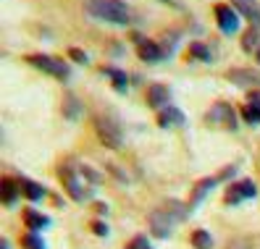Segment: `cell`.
Masks as SVG:
<instances>
[{
	"label": "cell",
	"mask_w": 260,
	"mask_h": 249,
	"mask_svg": "<svg viewBox=\"0 0 260 249\" xmlns=\"http://www.w3.org/2000/svg\"><path fill=\"white\" fill-rule=\"evenodd\" d=\"M192 210H187L181 202L171 199V202H166L163 207L158 210H152L150 212V231H152V236H158V239H168L174 233V226L181 221V218H187Z\"/></svg>",
	"instance_id": "cell-1"
},
{
	"label": "cell",
	"mask_w": 260,
	"mask_h": 249,
	"mask_svg": "<svg viewBox=\"0 0 260 249\" xmlns=\"http://www.w3.org/2000/svg\"><path fill=\"white\" fill-rule=\"evenodd\" d=\"M84 8H87L89 16H95L100 21H108V24L126 26L132 21V11L124 0H84Z\"/></svg>",
	"instance_id": "cell-2"
},
{
	"label": "cell",
	"mask_w": 260,
	"mask_h": 249,
	"mask_svg": "<svg viewBox=\"0 0 260 249\" xmlns=\"http://www.w3.org/2000/svg\"><path fill=\"white\" fill-rule=\"evenodd\" d=\"M84 176H89V168H76L74 163H66V165H60V179H63V186H66V192L74 197V199H87L89 197V189H87V181Z\"/></svg>",
	"instance_id": "cell-3"
},
{
	"label": "cell",
	"mask_w": 260,
	"mask_h": 249,
	"mask_svg": "<svg viewBox=\"0 0 260 249\" xmlns=\"http://www.w3.org/2000/svg\"><path fill=\"white\" fill-rule=\"evenodd\" d=\"M26 60H29L32 66H37V68H42V71L53 74L55 79H60V82H66L69 74H71L63 60H60V58H53V55H40V53H35V55H26Z\"/></svg>",
	"instance_id": "cell-4"
},
{
	"label": "cell",
	"mask_w": 260,
	"mask_h": 249,
	"mask_svg": "<svg viewBox=\"0 0 260 249\" xmlns=\"http://www.w3.org/2000/svg\"><path fill=\"white\" fill-rule=\"evenodd\" d=\"M208 123H213V126H223V129H237V113L232 105L226 102H216L208 111Z\"/></svg>",
	"instance_id": "cell-5"
},
{
	"label": "cell",
	"mask_w": 260,
	"mask_h": 249,
	"mask_svg": "<svg viewBox=\"0 0 260 249\" xmlns=\"http://www.w3.org/2000/svg\"><path fill=\"white\" fill-rule=\"evenodd\" d=\"M95 126H98V136L103 139V145H108L111 150H118L121 147V129H118V123L113 118L100 116L95 121Z\"/></svg>",
	"instance_id": "cell-6"
},
{
	"label": "cell",
	"mask_w": 260,
	"mask_h": 249,
	"mask_svg": "<svg viewBox=\"0 0 260 249\" xmlns=\"http://www.w3.org/2000/svg\"><path fill=\"white\" fill-rule=\"evenodd\" d=\"M257 194V186L250 181V179H244V181H237L232 184L226 189V205H239L242 199H252Z\"/></svg>",
	"instance_id": "cell-7"
},
{
	"label": "cell",
	"mask_w": 260,
	"mask_h": 249,
	"mask_svg": "<svg viewBox=\"0 0 260 249\" xmlns=\"http://www.w3.org/2000/svg\"><path fill=\"white\" fill-rule=\"evenodd\" d=\"M216 19H218L221 32H226V34H234L239 29V11L232 8L229 3H218L216 6Z\"/></svg>",
	"instance_id": "cell-8"
},
{
	"label": "cell",
	"mask_w": 260,
	"mask_h": 249,
	"mask_svg": "<svg viewBox=\"0 0 260 249\" xmlns=\"http://www.w3.org/2000/svg\"><path fill=\"white\" fill-rule=\"evenodd\" d=\"M137 53H140V58L147 60V63H158V60L166 58V50L160 48V45L145 42V40H137Z\"/></svg>",
	"instance_id": "cell-9"
},
{
	"label": "cell",
	"mask_w": 260,
	"mask_h": 249,
	"mask_svg": "<svg viewBox=\"0 0 260 249\" xmlns=\"http://www.w3.org/2000/svg\"><path fill=\"white\" fill-rule=\"evenodd\" d=\"M184 113L179 111V108H174V105H168L166 111H160V116H158V123L163 129H168V126H184Z\"/></svg>",
	"instance_id": "cell-10"
},
{
	"label": "cell",
	"mask_w": 260,
	"mask_h": 249,
	"mask_svg": "<svg viewBox=\"0 0 260 249\" xmlns=\"http://www.w3.org/2000/svg\"><path fill=\"white\" fill-rule=\"evenodd\" d=\"M168 100H171V92H168L166 84H152L147 89V105L150 108H163Z\"/></svg>",
	"instance_id": "cell-11"
},
{
	"label": "cell",
	"mask_w": 260,
	"mask_h": 249,
	"mask_svg": "<svg viewBox=\"0 0 260 249\" xmlns=\"http://www.w3.org/2000/svg\"><path fill=\"white\" fill-rule=\"evenodd\" d=\"M19 192H21V184H19V181H13V179H8V176L0 181V197H3V202H6L8 207L16 205Z\"/></svg>",
	"instance_id": "cell-12"
},
{
	"label": "cell",
	"mask_w": 260,
	"mask_h": 249,
	"mask_svg": "<svg viewBox=\"0 0 260 249\" xmlns=\"http://www.w3.org/2000/svg\"><path fill=\"white\" fill-rule=\"evenodd\" d=\"M234 6H237V11L242 13V16H247L255 26H260V6H257V0H234Z\"/></svg>",
	"instance_id": "cell-13"
},
{
	"label": "cell",
	"mask_w": 260,
	"mask_h": 249,
	"mask_svg": "<svg viewBox=\"0 0 260 249\" xmlns=\"http://www.w3.org/2000/svg\"><path fill=\"white\" fill-rule=\"evenodd\" d=\"M229 79H232L234 84H260V74L250 71V68H232L229 71Z\"/></svg>",
	"instance_id": "cell-14"
},
{
	"label": "cell",
	"mask_w": 260,
	"mask_h": 249,
	"mask_svg": "<svg viewBox=\"0 0 260 249\" xmlns=\"http://www.w3.org/2000/svg\"><path fill=\"white\" fill-rule=\"evenodd\" d=\"M103 74L105 76H111V82H113V87H116V92H126V87H129V79H126V74L121 71V68H103Z\"/></svg>",
	"instance_id": "cell-15"
},
{
	"label": "cell",
	"mask_w": 260,
	"mask_h": 249,
	"mask_svg": "<svg viewBox=\"0 0 260 249\" xmlns=\"http://www.w3.org/2000/svg\"><path fill=\"white\" fill-rule=\"evenodd\" d=\"M213 186H216V179H203L200 184H197V189H194V197H192V202H189V210H194L197 205H200L203 202V197L213 189Z\"/></svg>",
	"instance_id": "cell-16"
},
{
	"label": "cell",
	"mask_w": 260,
	"mask_h": 249,
	"mask_svg": "<svg viewBox=\"0 0 260 249\" xmlns=\"http://www.w3.org/2000/svg\"><path fill=\"white\" fill-rule=\"evenodd\" d=\"M19 184H21V192L26 194V199H32V202H37V199H42V197H45V189H42L40 184H35V181H29V179H21Z\"/></svg>",
	"instance_id": "cell-17"
},
{
	"label": "cell",
	"mask_w": 260,
	"mask_h": 249,
	"mask_svg": "<svg viewBox=\"0 0 260 249\" xmlns=\"http://www.w3.org/2000/svg\"><path fill=\"white\" fill-rule=\"evenodd\" d=\"M24 221H26V226H29V228H32V233L48 226V218L40 215V212H35V210H26V212H24Z\"/></svg>",
	"instance_id": "cell-18"
},
{
	"label": "cell",
	"mask_w": 260,
	"mask_h": 249,
	"mask_svg": "<svg viewBox=\"0 0 260 249\" xmlns=\"http://www.w3.org/2000/svg\"><path fill=\"white\" fill-rule=\"evenodd\" d=\"M192 244H194L197 249H210V246H213V239H210L208 231H194V233H192Z\"/></svg>",
	"instance_id": "cell-19"
},
{
	"label": "cell",
	"mask_w": 260,
	"mask_h": 249,
	"mask_svg": "<svg viewBox=\"0 0 260 249\" xmlns=\"http://www.w3.org/2000/svg\"><path fill=\"white\" fill-rule=\"evenodd\" d=\"M242 48H244V50H252V48H260V34H257V29H247V32H244V40H242Z\"/></svg>",
	"instance_id": "cell-20"
},
{
	"label": "cell",
	"mask_w": 260,
	"mask_h": 249,
	"mask_svg": "<svg viewBox=\"0 0 260 249\" xmlns=\"http://www.w3.org/2000/svg\"><path fill=\"white\" fill-rule=\"evenodd\" d=\"M189 55H194L197 60H213L210 58V50L205 48V45H200V42H192L189 45Z\"/></svg>",
	"instance_id": "cell-21"
},
{
	"label": "cell",
	"mask_w": 260,
	"mask_h": 249,
	"mask_svg": "<svg viewBox=\"0 0 260 249\" xmlns=\"http://www.w3.org/2000/svg\"><path fill=\"white\" fill-rule=\"evenodd\" d=\"M21 244H24L26 249H45V241L37 236V233H26V236L21 239Z\"/></svg>",
	"instance_id": "cell-22"
},
{
	"label": "cell",
	"mask_w": 260,
	"mask_h": 249,
	"mask_svg": "<svg viewBox=\"0 0 260 249\" xmlns=\"http://www.w3.org/2000/svg\"><path fill=\"white\" fill-rule=\"evenodd\" d=\"M247 108H252V113L257 116L260 121V92H250V97H247Z\"/></svg>",
	"instance_id": "cell-23"
},
{
	"label": "cell",
	"mask_w": 260,
	"mask_h": 249,
	"mask_svg": "<svg viewBox=\"0 0 260 249\" xmlns=\"http://www.w3.org/2000/svg\"><path fill=\"white\" fill-rule=\"evenodd\" d=\"M126 249H150V244H147L145 236H134V239L126 244Z\"/></svg>",
	"instance_id": "cell-24"
},
{
	"label": "cell",
	"mask_w": 260,
	"mask_h": 249,
	"mask_svg": "<svg viewBox=\"0 0 260 249\" xmlns=\"http://www.w3.org/2000/svg\"><path fill=\"white\" fill-rule=\"evenodd\" d=\"M69 58L76 60V63H87V53L79 50V48H71V50H69Z\"/></svg>",
	"instance_id": "cell-25"
},
{
	"label": "cell",
	"mask_w": 260,
	"mask_h": 249,
	"mask_svg": "<svg viewBox=\"0 0 260 249\" xmlns=\"http://www.w3.org/2000/svg\"><path fill=\"white\" fill-rule=\"evenodd\" d=\"M92 231L98 233V236H108V226H105L103 221H95L92 223Z\"/></svg>",
	"instance_id": "cell-26"
},
{
	"label": "cell",
	"mask_w": 260,
	"mask_h": 249,
	"mask_svg": "<svg viewBox=\"0 0 260 249\" xmlns=\"http://www.w3.org/2000/svg\"><path fill=\"white\" fill-rule=\"evenodd\" d=\"M257 63H260V48H257Z\"/></svg>",
	"instance_id": "cell-27"
},
{
	"label": "cell",
	"mask_w": 260,
	"mask_h": 249,
	"mask_svg": "<svg viewBox=\"0 0 260 249\" xmlns=\"http://www.w3.org/2000/svg\"><path fill=\"white\" fill-rule=\"evenodd\" d=\"M3 249H11V246H8V244H6V241H3Z\"/></svg>",
	"instance_id": "cell-28"
}]
</instances>
